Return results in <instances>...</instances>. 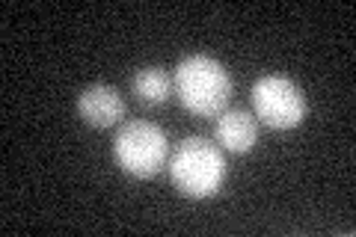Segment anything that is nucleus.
Listing matches in <instances>:
<instances>
[{"mask_svg": "<svg viewBox=\"0 0 356 237\" xmlns=\"http://www.w3.org/2000/svg\"><path fill=\"white\" fill-rule=\"evenodd\" d=\"M172 86L178 101L193 116H220L232 98V74L220 60L208 54H191L175 65Z\"/></svg>", "mask_w": 356, "mask_h": 237, "instance_id": "1", "label": "nucleus"}, {"mask_svg": "<svg viewBox=\"0 0 356 237\" xmlns=\"http://www.w3.org/2000/svg\"><path fill=\"white\" fill-rule=\"evenodd\" d=\"M170 178L187 199H211L226 181V157L205 137H187L170 157Z\"/></svg>", "mask_w": 356, "mask_h": 237, "instance_id": "2", "label": "nucleus"}, {"mask_svg": "<svg viewBox=\"0 0 356 237\" xmlns=\"http://www.w3.org/2000/svg\"><path fill=\"white\" fill-rule=\"evenodd\" d=\"M170 140L163 128L146 119L125 122L113 137V157L116 163L134 178H154L166 166Z\"/></svg>", "mask_w": 356, "mask_h": 237, "instance_id": "3", "label": "nucleus"}, {"mask_svg": "<svg viewBox=\"0 0 356 237\" xmlns=\"http://www.w3.org/2000/svg\"><path fill=\"white\" fill-rule=\"evenodd\" d=\"M252 116L273 131H291L306 116V98L291 77L261 74L252 83Z\"/></svg>", "mask_w": 356, "mask_h": 237, "instance_id": "4", "label": "nucleus"}, {"mask_svg": "<svg viewBox=\"0 0 356 237\" xmlns=\"http://www.w3.org/2000/svg\"><path fill=\"white\" fill-rule=\"evenodd\" d=\"M77 113L92 128H113L125 119V98L116 86L95 83L77 95Z\"/></svg>", "mask_w": 356, "mask_h": 237, "instance_id": "5", "label": "nucleus"}, {"mask_svg": "<svg viewBox=\"0 0 356 237\" xmlns=\"http://www.w3.org/2000/svg\"><path fill=\"white\" fill-rule=\"evenodd\" d=\"M217 145L232 154H247L259 140V119L247 110H222L214 122Z\"/></svg>", "mask_w": 356, "mask_h": 237, "instance_id": "6", "label": "nucleus"}, {"mask_svg": "<svg viewBox=\"0 0 356 237\" xmlns=\"http://www.w3.org/2000/svg\"><path fill=\"white\" fill-rule=\"evenodd\" d=\"M131 89H134V95H137L140 104L158 107L172 95V77L166 69H161V65H146V69L134 72Z\"/></svg>", "mask_w": 356, "mask_h": 237, "instance_id": "7", "label": "nucleus"}]
</instances>
